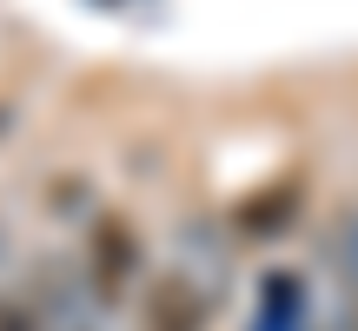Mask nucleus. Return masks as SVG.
<instances>
[{
	"label": "nucleus",
	"instance_id": "obj_2",
	"mask_svg": "<svg viewBox=\"0 0 358 331\" xmlns=\"http://www.w3.org/2000/svg\"><path fill=\"white\" fill-rule=\"evenodd\" d=\"M140 331H213V285L192 272H166L140 298Z\"/></svg>",
	"mask_w": 358,
	"mask_h": 331
},
{
	"label": "nucleus",
	"instance_id": "obj_1",
	"mask_svg": "<svg viewBox=\"0 0 358 331\" xmlns=\"http://www.w3.org/2000/svg\"><path fill=\"white\" fill-rule=\"evenodd\" d=\"M80 285L100 311L127 305L133 292L146 285V239L127 212H100L87 226V245H80Z\"/></svg>",
	"mask_w": 358,
	"mask_h": 331
},
{
	"label": "nucleus",
	"instance_id": "obj_3",
	"mask_svg": "<svg viewBox=\"0 0 358 331\" xmlns=\"http://www.w3.org/2000/svg\"><path fill=\"white\" fill-rule=\"evenodd\" d=\"M352 331H358V298H352Z\"/></svg>",
	"mask_w": 358,
	"mask_h": 331
}]
</instances>
